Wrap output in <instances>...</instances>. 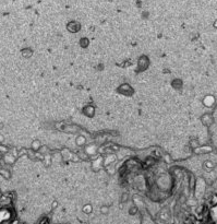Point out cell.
<instances>
[{
  "label": "cell",
  "mask_w": 217,
  "mask_h": 224,
  "mask_svg": "<svg viewBox=\"0 0 217 224\" xmlns=\"http://www.w3.org/2000/svg\"><path fill=\"white\" fill-rule=\"evenodd\" d=\"M56 205H57V202H56V201H55V202H54V204H53V207L55 208V207H56Z\"/></svg>",
  "instance_id": "cell-20"
},
{
  "label": "cell",
  "mask_w": 217,
  "mask_h": 224,
  "mask_svg": "<svg viewBox=\"0 0 217 224\" xmlns=\"http://www.w3.org/2000/svg\"><path fill=\"white\" fill-rule=\"evenodd\" d=\"M83 114H84L85 116H87V117H92L94 115V113H95V109H94V107L93 106H91V105H89V106H85L84 108H83Z\"/></svg>",
  "instance_id": "cell-5"
},
{
  "label": "cell",
  "mask_w": 217,
  "mask_h": 224,
  "mask_svg": "<svg viewBox=\"0 0 217 224\" xmlns=\"http://www.w3.org/2000/svg\"><path fill=\"white\" fill-rule=\"evenodd\" d=\"M75 143H76V145H79V147H83V145H85V144H86V139H85V137H83V136L76 137Z\"/></svg>",
  "instance_id": "cell-8"
},
{
  "label": "cell",
  "mask_w": 217,
  "mask_h": 224,
  "mask_svg": "<svg viewBox=\"0 0 217 224\" xmlns=\"http://www.w3.org/2000/svg\"><path fill=\"white\" fill-rule=\"evenodd\" d=\"M60 155H61V159L64 160V161H68V160L71 159V155H72V152L70 150L68 149H62L61 152H60Z\"/></svg>",
  "instance_id": "cell-6"
},
{
  "label": "cell",
  "mask_w": 217,
  "mask_h": 224,
  "mask_svg": "<svg viewBox=\"0 0 217 224\" xmlns=\"http://www.w3.org/2000/svg\"><path fill=\"white\" fill-rule=\"evenodd\" d=\"M103 165H104V157L103 156H98L97 159H95L92 161V170L94 172H98Z\"/></svg>",
  "instance_id": "cell-1"
},
{
  "label": "cell",
  "mask_w": 217,
  "mask_h": 224,
  "mask_svg": "<svg viewBox=\"0 0 217 224\" xmlns=\"http://www.w3.org/2000/svg\"><path fill=\"white\" fill-rule=\"evenodd\" d=\"M165 159H166V162H167V163L170 162V160H169V156H168V155H165Z\"/></svg>",
  "instance_id": "cell-19"
},
{
  "label": "cell",
  "mask_w": 217,
  "mask_h": 224,
  "mask_svg": "<svg viewBox=\"0 0 217 224\" xmlns=\"http://www.w3.org/2000/svg\"><path fill=\"white\" fill-rule=\"evenodd\" d=\"M70 160H71L72 162H79L80 161V157H79V155H77V153H72Z\"/></svg>",
  "instance_id": "cell-15"
},
{
  "label": "cell",
  "mask_w": 217,
  "mask_h": 224,
  "mask_svg": "<svg viewBox=\"0 0 217 224\" xmlns=\"http://www.w3.org/2000/svg\"><path fill=\"white\" fill-rule=\"evenodd\" d=\"M106 170H107V173H108L109 175H114V174H115V172H116V170H115L114 167H111V165L106 166Z\"/></svg>",
  "instance_id": "cell-14"
},
{
  "label": "cell",
  "mask_w": 217,
  "mask_h": 224,
  "mask_svg": "<svg viewBox=\"0 0 217 224\" xmlns=\"http://www.w3.org/2000/svg\"><path fill=\"white\" fill-rule=\"evenodd\" d=\"M117 160V156L115 153H109L107 154V156L104 157V166H108V165H111V164H114L115 162H116Z\"/></svg>",
  "instance_id": "cell-3"
},
{
  "label": "cell",
  "mask_w": 217,
  "mask_h": 224,
  "mask_svg": "<svg viewBox=\"0 0 217 224\" xmlns=\"http://www.w3.org/2000/svg\"><path fill=\"white\" fill-rule=\"evenodd\" d=\"M40 147H41V145H40V143H39L38 140H35L34 142H33V144H32V148H33L34 151H38Z\"/></svg>",
  "instance_id": "cell-12"
},
{
  "label": "cell",
  "mask_w": 217,
  "mask_h": 224,
  "mask_svg": "<svg viewBox=\"0 0 217 224\" xmlns=\"http://www.w3.org/2000/svg\"><path fill=\"white\" fill-rule=\"evenodd\" d=\"M77 155H79L80 160H84V161H86V160H89L90 156L85 153V151H80V152H77Z\"/></svg>",
  "instance_id": "cell-11"
},
{
  "label": "cell",
  "mask_w": 217,
  "mask_h": 224,
  "mask_svg": "<svg viewBox=\"0 0 217 224\" xmlns=\"http://www.w3.org/2000/svg\"><path fill=\"white\" fill-rule=\"evenodd\" d=\"M126 200H128V194H123V195H122V200H121V201H122V202H124Z\"/></svg>",
  "instance_id": "cell-18"
},
{
  "label": "cell",
  "mask_w": 217,
  "mask_h": 224,
  "mask_svg": "<svg viewBox=\"0 0 217 224\" xmlns=\"http://www.w3.org/2000/svg\"><path fill=\"white\" fill-rule=\"evenodd\" d=\"M63 131L69 132V134H75V132L80 131V128L77 126H75V125H67L66 127H64Z\"/></svg>",
  "instance_id": "cell-4"
},
{
  "label": "cell",
  "mask_w": 217,
  "mask_h": 224,
  "mask_svg": "<svg viewBox=\"0 0 217 224\" xmlns=\"http://www.w3.org/2000/svg\"><path fill=\"white\" fill-rule=\"evenodd\" d=\"M68 30L70 32H77L80 30V24L76 22H70L68 24Z\"/></svg>",
  "instance_id": "cell-7"
},
{
  "label": "cell",
  "mask_w": 217,
  "mask_h": 224,
  "mask_svg": "<svg viewBox=\"0 0 217 224\" xmlns=\"http://www.w3.org/2000/svg\"><path fill=\"white\" fill-rule=\"evenodd\" d=\"M100 212H101V213H104V214L108 213V212H109V208H108V207H106V205H103V207L100 208Z\"/></svg>",
  "instance_id": "cell-16"
},
{
  "label": "cell",
  "mask_w": 217,
  "mask_h": 224,
  "mask_svg": "<svg viewBox=\"0 0 217 224\" xmlns=\"http://www.w3.org/2000/svg\"><path fill=\"white\" fill-rule=\"evenodd\" d=\"M84 151H85V153L91 157V156H95V155L97 154L98 148H97V145H96V144H90V145H87V147L85 148Z\"/></svg>",
  "instance_id": "cell-2"
},
{
  "label": "cell",
  "mask_w": 217,
  "mask_h": 224,
  "mask_svg": "<svg viewBox=\"0 0 217 224\" xmlns=\"http://www.w3.org/2000/svg\"><path fill=\"white\" fill-rule=\"evenodd\" d=\"M83 210L85 211V213H90V211L92 210V207H91V205H85L84 209H83Z\"/></svg>",
  "instance_id": "cell-17"
},
{
  "label": "cell",
  "mask_w": 217,
  "mask_h": 224,
  "mask_svg": "<svg viewBox=\"0 0 217 224\" xmlns=\"http://www.w3.org/2000/svg\"><path fill=\"white\" fill-rule=\"evenodd\" d=\"M39 154L40 155H47V154H49V149H48V147L47 145H41V147L39 148Z\"/></svg>",
  "instance_id": "cell-10"
},
{
  "label": "cell",
  "mask_w": 217,
  "mask_h": 224,
  "mask_svg": "<svg viewBox=\"0 0 217 224\" xmlns=\"http://www.w3.org/2000/svg\"><path fill=\"white\" fill-rule=\"evenodd\" d=\"M89 44H90V40L87 39V38H82L80 40V45H81L82 47H87V46H89Z\"/></svg>",
  "instance_id": "cell-13"
},
{
  "label": "cell",
  "mask_w": 217,
  "mask_h": 224,
  "mask_svg": "<svg viewBox=\"0 0 217 224\" xmlns=\"http://www.w3.org/2000/svg\"><path fill=\"white\" fill-rule=\"evenodd\" d=\"M43 161H44L45 166H50V165H51V163H53V157H51V155H49V154L45 155L44 159H43Z\"/></svg>",
  "instance_id": "cell-9"
}]
</instances>
